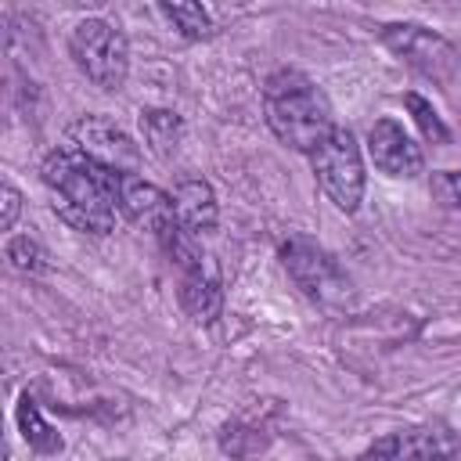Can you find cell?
<instances>
[{
	"label": "cell",
	"mask_w": 461,
	"mask_h": 461,
	"mask_svg": "<svg viewBox=\"0 0 461 461\" xmlns=\"http://www.w3.org/2000/svg\"><path fill=\"white\" fill-rule=\"evenodd\" d=\"M43 187L50 194V209L83 234H112L122 220V176L76 148H58L43 158Z\"/></svg>",
	"instance_id": "obj_1"
},
{
	"label": "cell",
	"mask_w": 461,
	"mask_h": 461,
	"mask_svg": "<svg viewBox=\"0 0 461 461\" xmlns=\"http://www.w3.org/2000/svg\"><path fill=\"white\" fill-rule=\"evenodd\" d=\"M432 198L447 209H461V169L432 173Z\"/></svg>",
	"instance_id": "obj_18"
},
{
	"label": "cell",
	"mask_w": 461,
	"mask_h": 461,
	"mask_svg": "<svg viewBox=\"0 0 461 461\" xmlns=\"http://www.w3.org/2000/svg\"><path fill=\"white\" fill-rule=\"evenodd\" d=\"M7 259H11V267L22 270V274H43V270H47V252H43V245H40L36 238H29V234H18V238L7 241Z\"/></svg>",
	"instance_id": "obj_16"
},
{
	"label": "cell",
	"mask_w": 461,
	"mask_h": 461,
	"mask_svg": "<svg viewBox=\"0 0 461 461\" xmlns=\"http://www.w3.org/2000/svg\"><path fill=\"white\" fill-rule=\"evenodd\" d=\"M457 439L443 425H418V429H400L389 436H378L360 461H447L454 457Z\"/></svg>",
	"instance_id": "obj_8"
},
{
	"label": "cell",
	"mask_w": 461,
	"mask_h": 461,
	"mask_svg": "<svg viewBox=\"0 0 461 461\" xmlns=\"http://www.w3.org/2000/svg\"><path fill=\"white\" fill-rule=\"evenodd\" d=\"M367 155H371V162H375L385 176H393V180H414V176L425 169L421 148H418V144L411 140V133H407L400 122H393V119L371 122V130H367Z\"/></svg>",
	"instance_id": "obj_9"
},
{
	"label": "cell",
	"mask_w": 461,
	"mask_h": 461,
	"mask_svg": "<svg viewBox=\"0 0 461 461\" xmlns=\"http://www.w3.org/2000/svg\"><path fill=\"white\" fill-rule=\"evenodd\" d=\"M382 43L393 54H400L414 72H421L425 79L450 83L457 72V50L436 29H425L414 22H389V25H382Z\"/></svg>",
	"instance_id": "obj_6"
},
{
	"label": "cell",
	"mask_w": 461,
	"mask_h": 461,
	"mask_svg": "<svg viewBox=\"0 0 461 461\" xmlns=\"http://www.w3.org/2000/svg\"><path fill=\"white\" fill-rule=\"evenodd\" d=\"M119 202H122V216L133 220L137 227L151 230L155 241L176 227V212H173V194H166L162 187L140 180L137 173L122 176V191H119Z\"/></svg>",
	"instance_id": "obj_10"
},
{
	"label": "cell",
	"mask_w": 461,
	"mask_h": 461,
	"mask_svg": "<svg viewBox=\"0 0 461 461\" xmlns=\"http://www.w3.org/2000/svg\"><path fill=\"white\" fill-rule=\"evenodd\" d=\"M18 429H22V439L36 454H58L61 450V436L54 432V425L40 414V407L29 396H22V403H18Z\"/></svg>",
	"instance_id": "obj_14"
},
{
	"label": "cell",
	"mask_w": 461,
	"mask_h": 461,
	"mask_svg": "<svg viewBox=\"0 0 461 461\" xmlns=\"http://www.w3.org/2000/svg\"><path fill=\"white\" fill-rule=\"evenodd\" d=\"M281 263L292 274V281L303 288V295L313 299L317 306L346 310L353 303V281L324 245H317L303 234H292L281 245Z\"/></svg>",
	"instance_id": "obj_4"
},
{
	"label": "cell",
	"mask_w": 461,
	"mask_h": 461,
	"mask_svg": "<svg viewBox=\"0 0 461 461\" xmlns=\"http://www.w3.org/2000/svg\"><path fill=\"white\" fill-rule=\"evenodd\" d=\"M68 148H76L86 158H94L115 173H126V176L137 173V166H140V148L133 144V137L104 115H79L68 126Z\"/></svg>",
	"instance_id": "obj_7"
},
{
	"label": "cell",
	"mask_w": 461,
	"mask_h": 461,
	"mask_svg": "<svg viewBox=\"0 0 461 461\" xmlns=\"http://www.w3.org/2000/svg\"><path fill=\"white\" fill-rule=\"evenodd\" d=\"M310 166H313L321 191L335 202V209L357 212V205L364 198V158H360V144H357L353 130L335 126L310 155Z\"/></svg>",
	"instance_id": "obj_5"
},
{
	"label": "cell",
	"mask_w": 461,
	"mask_h": 461,
	"mask_svg": "<svg viewBox=\"0 0 461 461\" xmlns=\"http://www.w3.org/2000/svg\"><path fill=\"white\" fill-rule=\"evenodd\" d=\"M173 212H176V223L187 230V234H209L216 227V216H220V205H216V194L209 187V180H198V176H187L173 187Z\"/></svg>",
	"instance_id": "obj_11"
},
{
	"label": "cell",
	"mask_w": 461,
	"mask_h": 461,
	"mask_svg": "<svg viewBox=\"0 0 461 461\" xmlns=\"http://www.w3.org/2000/svg\"><path fill=\"white\" fill-rule=\"evenodd\" d=\"M180 306L187 310V317H194L198 324H212L223 310V295L216 277L202 267L191 274H180Z\"/></svg>",
	"instance_id": "obj_12"
},
{
	"label": "cell",
	"mask_w": 461,
	"mask_h": 461,
	"mask_svg": "<svg viewBox=\"0 0 461 461\" xmlns=\"http://www.w3.org/2000/svg\"><path fill=\"white\" fill-rule=\"evenodd\" d=\"M68 54H72L76 68L94 86H101L108 94L122 90V83L130 76V43L119 25H112L108 18L76 22V29L68 32Z\"/></svg>",
	"instance_id": "obj_3"
},
{
	"label": "cell",
	"mask_w": 461,
	"mask_h": 461,
	"mask_svg": "<svg viewBox=\"0 0 461 461\" xmlns=\"http://www.w3.org/2000/svg\"><path fill=\"white\" fill-rule=\"evenodd\" d=\"M0 194H4V216H0V227H4V230H11V227H14V220H18V212H22V194H18V187H14V184H7V180H4Z\"/></svg>",
	"instance_id": "obj_19"
},
{
	"label": "cell",
	"mask_w": 461,
	"mask_h": 461,
	"mask_svg": "<svg viewBox=\"0 0 461 461\" xmlns=\"http://www.w3.org/2000/svg\"><path fill=\"white\" fill-rule=\"evenodd\" d=\"M140 130H144V140L148 148L158 155V158H169L184 137V119L169 108H148L140 115Z\"/></svg>",
	"instance_id": "obj_13"
},
{
	"label": "cell",
	"mask_w": 461,
	"mask_h": 461,
	"mask_svg": "<svg viewBox=\"0 0 461 461\" xmlns=\"http://www.w3.org/2000/svg\"><path fill=\"white\" fill-rule=\"evenodd\" d=\"M403 104L411 108L414 122L421 126V133H425L432 144H447V140H450V130L443 126V119H439V112L432 108V101H425L421 94H403Z\"/></svg>",
	"instance_id": "obj_17"
},
{
	"label": "cell",
	"mask_w": 461,
	"mask_h": 461,
	"mask_svg": "<svg viewBox=\"0 0 461 461\" xmlns=\"http://www.w3.org/2000/svg\"><path fill=\"white\" fill-rule=\"evenodd\" d=\"M158 14L184 36V40H209L212 32H216V25H212V18H209V11L202 7V4H158Z\"/></svg>",
	"instance_id": "obj_15"
},
{
	"label": "cell",
	"mask_w": 461,
	"mask_h": 461,
	"mask_svg": "<svg viewBox=\"0 0 461 461\" xmlns=\"http://www.w3.org/2000/svg\"><path fill=\"white\" fill-rule=\"evenodd\" d=\"M263 112L274 137L303 155H313L317 144L339 126L331 115L328 94L299 68H277L263 86Z\"/></svg>",
	"instance_id": "obj_2"
}]
</instances>
